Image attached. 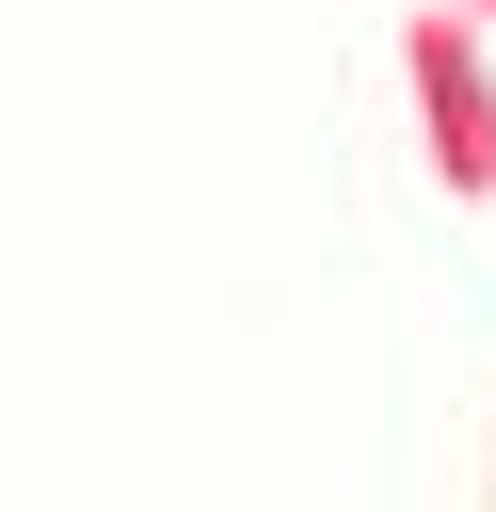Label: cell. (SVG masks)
I'll return each instance as SVG.
<instances>
[{"mask_svg": "<svg viewBox=\"0 0 496 512\" xmlns=\"http://www.w3.org/2000/svg\"><path fill=\"white\" fill-rule=\"evenodd\" d=\"M480 16H496V0H480Z\"/></svg>", "mask_w": 496, "mask_h": 512, "instance_id": "7a4b0ae2", "label": "cell"}, {"mask_svg": "<svg viewBox=\"0 0 496 512\" xmlns=\"http://www.w3.org/2000/svg\"><path fill=\"white\" fill-rule=\"evenodd\" d=\"M400 64H416V96H432V160H448V192H496V80H480V48H464L448 16H416Z\"/></svg>", "mask_w": 496, "mask_h": 512, "instance_id": "6da1fadb", "label": "cell"}]
</instances>
